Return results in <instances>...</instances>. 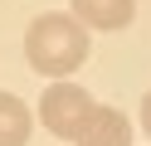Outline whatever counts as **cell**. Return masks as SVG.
Wrapping results in <instances>:
<instances>
[{"mask_svg": "<svg viewBox=\"0 0 151 146\" xmlns=\"http://www.w3.org/2000/svg\"><path fill=\"white\" fill-rule=\"evenodd\" d=\"M88 24H78L73 15H39L24 34V54L29 68L44 78H68L88 63Z\"/></svg>", "mask_w": 151, "mask_h": 146, "instance_id": "cell-1", "label": "cell"}, {"mask_svg": "<svg viewBox=\"0 0 151 146\" xmlns=\"http://www.w3.org/2000/svg\"><path fill=\"white\" fill-rule=\"evenodd\" d=\"M93 97L83 93V88H73V83H54V88H44V102H39V122L49 127L59 141H73V136L83 132V122L93 117Z\"/></svg>", "mask_w": 151, "mask_h": 146, "instance_id": "cell-2", "label": "cell"}, {"mask_svg": "<svg viewBox=\"0 0 151 146\" xmlns=\"http://www.w3.org/2000/svg\"><path fill=\"white\" fill-rule=\"evenodd\" d=\"M78 146H132V122L122 107H93L83 132L73 136Z\"/></svg>", "mask_w": 151, "mask_h": 146, "instance_id": "cell-3", "label": "cell"}, {"mask_svg": "<svg viewBox=\"0 0 151 146\" xmlns=\"http://www.w3.org/2000/svg\"><path fill=\"white\" fill-rule=\"evenodd\" d=\"M137 0H73V19L88 29H127Z\"/></svg>", "mask_w": 151, "mask_h": 146, "instance_id": "cell-4", "label": "cell"}, {"mask_svg": "<svg viewBox=\"0 0 151 146\" xmlns=\"http://www.w3.org/2000/svg\"><path fill=\"white\" fill-rule=\"evenodd\" d=\"M34 117L15 93H0V146H29Z\"/></svg>", "mask_w": 151, "mask_h": 146, "instance_id": "cell-5", "label": "cell"}, {"mask_svg": "<svg viewBox=\"0 0 151 146\" xmlns=\"http://www.w3.org/2000/svg\"><path fill=\"white\" fill-rule=\"evenodd\" d=\"M141 132H146V136H151V93H146V97H141Z\"/></svg>", "mask_w": 151, "mask_h": 146, "instance_id": "cell-6", "label": "cell"}]
</instances>
